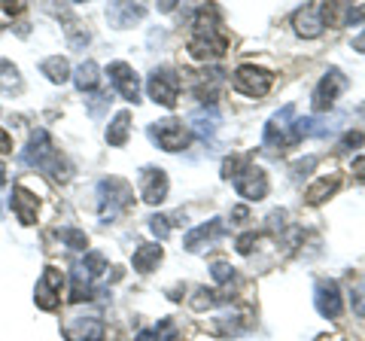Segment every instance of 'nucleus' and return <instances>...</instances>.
<instances>
[{
	"instance_id": "obj_1",
	"label": "nucleus",
	"mask_w": 365,
	"mask_h": 341,
	"mask_svg": "<svg viewBox=\"0 0 365 341\" xmlns=\"http://www.w3.org/2000/svg\"><path fill=\"white\" fill-rule=\"evenodd\" d=\"M192 37L186 43L189 55L195 61H216L222 58L225 49H228V37L220 25V9L216 6H198L195 9V19H192Z\"/></svg>"
},
{
	"instance_id": "obj_2",
	"label": "nucleus",
	"mask_w": 365,
	"mask_h": 341,
	"mask_svg": "<svg viewBox=\"0 0 365 341\" xmlns=\"http://www.w3.org/2000/svg\"><path fill=\"white\" fill-rule=\"evenodd\" d=\"M21 162H25L28 168H37V170H43V174H49L52 180L71 177V165H67V158L52 146L49 131L46 128L31 131V141L25 146V153H21Z\"/></svg>"
},
{
	"instance_id": "obj_3",
	"label": "nucleus",
	"mask_w": 365,
	"mask_h": 341,
	"mask_svg": "<svg viewBox=\"0 0 365 341\" xmlns=\"http://www.w3.org/2000/svg\"><path fill=\"white\" fill-rule=\"evenodd\" d=\"M134 198V189L125 183V180L119 177H107V180H101L98 183V213H101V220H116L119 213L128 208Z\"/></svg>"
},
{
	"instance_id": "obj_4",
	"label": "nucleus",
	"mask_w": 365,
	"mask_h": 341,
	"mask_svg": "<svg viewBox=\"0 0 365 341\" xmlns=\"http://www.w3.org/2000/svg\"><path fill=\"white\" fill-rule=\"evenodd\" d=\"M107 268V259L101 253H86V259H79L73 263V287H71V299L73 302H86L91 299V292H95V278L104 275Z\"/></svg>"
},
{
	"instance_id": "obj_5",
	"label": "nucleus",
	"mask_w": 365,
	"mask_h": 341,
	"mask_svg": "<svg viewBox=\"0 0 365 341\" xmlns=\"http://www.w3.org/2000/svg\"><path fill=\"white\" fill-rule=\"evenodd\" d=\"M235 88L241 95L247 98H262V95H268V88L274 83V76L265 71V67H256V64H241L235 71Z\"/></svg>"
},
{
	"instance_id": "obj_6",
	"label": "nucleus",
	"mask_w": 365,
	"mask_h": 341,
	"mask_svg": "<svg viewBox=\"0 0 365 341\" xmlns=\"http://www.w3.org/2000/svg\"><path fill=\"white\" fill-rule=\"evenodd\" d=\"M347 88V76L338 71V67H329L326 71V76L319 79V86L314 88V98H311V107H314V113H323V110H329L335 104V98L341 95Z\"/></svg>"
},
{
	"instance_id": "obj_7",
	"label": "nucleus",
	"mask_w": 365,
	"mask_h": 341,
	"mask_svg": "<svg viewBox=\"0 0 365 341\" xmlns=\"http://www.w3.org/2000/svg\"><path fill=\"white\" fill-rule=\"evenodd\" d=\"M61 290H64V275L58 268H46L43 278L37 280V290H34V302L43 311H55L61 305Z\"/></svg>"
},
{
	"instance_id": "obj_8",
	"label": "nucleus",
	"mask_w": 365,
	"mask_h": 341,
	"mask_svg": "<svg viewBox=\"0 0 365 341\" xmlns=\"http://www.w3.org/2000/svg\"><path fill=\"white\" fill-rule=\"evenodd\" d=\"M150 138L162 146V150L168 153H177V150H186L189 146V131H186V125L177 122V119H162V122H155L153 128H150Z\"/></svg>"
},
{
	"instance_id": "obj_9",
	"label": "nucleus",
	"mask_w": 365,
	"mask_h": 341,
	"mask_svg": "<svg viewBox=\"0 0 365 341\" xmlns=\"http://www.w3.org/2000/svg\"><path fill=\"white\" fill-rule=\"evenodd\" d=\"M146 92H150V98L155 101V104L174 107L177 104V92H180V79H177L174 71H168V67H158V71H153L150 83H146Z\"/></svg>"
},
{
	"instance_id": "obj_10",
	"label": "nucleus",
	"mask_w": 365,
	"mask_h": 341,
	"mask_svg": "<svg viewBox=\"0 0 365 341\" xmlns=\"http://www.w3.org/2000/svg\"><path fill=\"white\" fill-rule=\"evenodd\" d=\"M329 21V4H304L299 13L292 16V28L302 37H319Z\"/></svg>"
},
{
	"instance_id": "obj_11",
	"label": "nucleus",
	"mask_w": 365,
	"mask_h": 341,
	"mask_svg": "<svg viewBox=\"0 0 365 341\" xmlns=\"http://www.w3.org/2000/svg\"><path fill=\"white\" fill-rule=\"evenodd\" d=\"M292 125H295V104H287L268 119L265 146H292Z\"/></svg>"
},
{
	"instance_id": "obj_12",
	"label": "nucleus",
	"mask_w": 365,
	"mask_h": 341,
	"mask_svg": "<svg viewBox=\"0 0 365 341\" xmlns=\"http://www.w3.org/2000/svg\"><path fill=\"white\" fill-rule=\"evenodd\" d=\"M107 76H110L113 88H116V92H119L125 101H131V104H137V101H140V79H137V73H134L131 64L113 61V64L107 67Z\"/></svg>"
},
{
	"instance_id": "obj_13",
	"label": "nucleus",
	"mask_w": 365,
	"mask_h": 341,
	"mask_svg": "<svg viewBox=\"0 0 365 341\" xmlns=\"http://www.w3.org/2000/svg\"><path fill=\"white\" fill-rule=\"evenodd\" d=\"M235 189H237V195L247 198V201H262L268 195V174L262 168L250 165L244 174L235 180Z\"/></svg>"
},
{
	"instance_id": "obj_14",
	"label": "nucleus",
	"mask_w": 365,
	"mask_h": 341,
	"mask_svg": "<svg viewBox=\"0 0 365 341\" xmlns=\"http://www.w3.org/2000/svg\"><path fill=\"white\" fill-rule=\"evenodd\" d=\"M140 198L146 204H162L168 198V174L162 168H143L140 170Z\"/></svg>"
},
{
	"instance_id": "obj_15",
	"label": "nucleus",
	"mask_w": 365,
	"mask_h": 341,
	"mask_svg": "<svg viewBox=\"0 0 365 341\" xmlns=\"http://www.w3.org/2000/svg\"><path fill=\"white\" fill-rule=\"evenodd\" d=\"M314 302H317V311L329 317V320H335V317H341V311H344V299H341V290L335 280H319Z\"/></svg>"
},
{
	"instance_id": "obj_16",
	"label": "nucleus",
	"mask_w": 365,
	"mask_h": 341,
	"mask_svg": "<svg viewBox=\"0 0 365 341\" xmlns=\"http://www.w3.org/2000/svg\"><path fill=\"white\" fill-rule=\"evenodd\" d=\"M67 341H104V323L98 317H76L64 326Z\"/></svg>"
},
{
	"instance_id": "obj_17",
	"label": "nucleus",
	"mask_w": 365,
	"mask_h": 341,
	"mask_svg": "<svg viewBox=\"0 0 365 341\" xmlns=\"http://www.w3.org/2000/svg\"><path fill=\"white\" fill-rule=\"evenodd\" d=\"M222 232H225L222 220H207L204 225H198V229H192L186 238H182V247H186L189 253H198L201 247H207V244H213V241H216V238H222Z\"/></svg>"
},
{
	"instance_id": "obj_18",
	"label": "nucleus",
	"mask_w": 365,
	"mask_h": 341,
	"mask_svg": "<svg viewBox=\"0 0 365 341\" xmlns=\"http://www.w3.org/2000/svg\"><path fill=\"white\" fill-rule=\"evenodd\" d=\"M9 204H13V210H16V217H19L21 225H34V223H37V198H34L25 186L13 189V201H9Z\"/></svg>"
},
{
	"instance_id": "obj_19",
	"label": "nucleus",
	"mask_w": 365,
	"mask_h": 341,
	"mask_svg": "<svg viewBox=\"0 0 365 341\" xmlns=\"http://www.w3.org/2000/svg\"><path fill=\"white\" fill-rule=\"evenodd\" d=\"M222 86V73L220 71H210V73H198L195 79H192V92L198 95V101L204 107H213L216 104V88Z\"/></svg>"
},
{
	"instance_id": "obj_20",
	"label": "nucleus",
	"mask_w": 365,
	"mask_h": 341,
	"mask_svg": "<svg viewBox=\"0 0 365 341\" xmlns=\"http://www.w3.org/2000/svg\"><path fill=\"white\" fill-rule=\"evenodd\" d=\"M189 122H192V131H195L201 141H210L213 134L220 131V113H216L213 107H210V110H207V107L195 110V113L189 116Z\"/></svg>"
},
{
	"instance_id": "obj_21",
	"label": "nucleus",
	"mask_w": 365,
	"mask_h": 341,
	"mask_svg": "<svg viewBox=\"0 0 365 341\" xmlns=\"http://www.w3.org/2000/svg\"><path fill=\"white\" fill-rule=\"evenodd\" d=\"M134 271H140V275H150V271L162 263V247L158 244H140L134 250Z\"/></svg>"
},
{
	"instance_id": "obj_22",
	"label": "nucleus",
	"mask_w": 365,
	"mask_h": 341,
	"mask_svg": "<svg viewBox=\"0 0 365 341\" xmlns=\"http://www.w3.org/2000/svg\"><path fill=\"white\" fill-rule=\"evenodd\" d=\"M143 16H146V9L143 6H131V4H113L107 9V19L116 28H128V25H134V21H140Z\"/></svg>"
},
{
	"instance_id": "obj_23",
	"label": "nucleus",
	"mask_w": 365,
	"mask_h": 341,
	"mask_svg": "<svg viewBox=\"0 0 365 341\" xmlns=\"http://www.w3.org/2000/svg\"><path fill=\"white\" fill-rule=\"evenodd\" d=\"M338 186H341V177H319L317 183L304 192V201H307V204H323L326 198L335 195Z\"/></svg>"
},
{
	"instance_id": "obj_24",
	"label": "nucleus",
	"mask_w": 365,
	"mask_h": 341,
	"mask_svg": "<svg viewBox=\"0 0 365 341\" xmlns=\"http://www.w3.org/2000/svg\"><path fill=\"white\" fill-rule=\"evenodd\" d=\"M128 128H131V113L119 110L116 119H113L110 128H107V143L110 146H125V141H128Z\"/></svg>"
},
{
	"instance_id": "obj_25",
	"label": "nucleus",
	"mask_w": 365,
	"mask_h": 341,
	"mask_svg": "<svg viewBox=\"0 0 365 341\" xmlns=\"http://www.w3.org/2000/svg\"><path fill=\"white\" fill-rule=\"evenodd\" d=\"M98 73L101 71H98L95 61H83V64L76 67V73H73V86L79 88V92H91V88L98 86V79H101Z\"/></svg>"
},
{
	"instance_id": "obj_26",
	"label": "nucleus",
	"mask_w": 365,
	"mask_h": 341,
	"mask_svg": "<svg viewBox=\"0 0 365 341\" xmlns=\"http://www.w3.org/2000/svg\"><path fill=\"white\" fill-rule=\"evenodd\" d=\"M40 71H43V76H49L52 83H67V79H71V64H67L61 55H52V58H46L40 64Z\"/></svg>"
},
{
	"instance_id": "obj_27",
	"label": "nucleus",
	"mask_w": 365,
	"mask_h": 341,
	"mask_svg": "<svg viewBox=\"0 0 365 341\" xmlns=\"http://www.w3.org/2000/svg\"><path fill=\"white\" fill-rule=\"evenodd\" d=\"M332 13L341 16V25H362L365 21V4H356V6H347V4H329Z\"/></svg>"
},
{
	"instance_id": "obj_28",
	"label": "nucleus",
	"mask_w": 365,
	"mask_h": 341,
	"mask_svg": "<svg viewBox=\"0 0 365 341\" xmlns=\"http://www.w3.org/2000/svg\"><path fill=\"white\" fill-rule=\"evenodd\" d=\"M21 86L19 79V71L13 61H0V92H16V88Z\"/></svg>"
},
{
	"instance_id": "obj_29",
	"label": "nucleus",
	"mask_w": 365,
	"mask_h": 341,
	"mask_svg": "<svg viewBox=\"0 0 365 341\" xmlns=\"http://www.w3.org/2000/svg\"><path fill=\"white\" fill-rule=\"evenodd\" d=\"M250 168V156H228L222 162V177L225 180H237Z\"/></svg>"
},
{
	"instance_id": "obj_30",
	"label": "nucleus",
	"mask_w": 365,
	"mask_h": 341,
	"mask_svg": "<svg viewBox=\"0 0 365 341\" xmlns=\"http://www.w3.org/2000/svg\"><path fill=\"white\" fill-rule=\"evenodd\" d=\"M61 238H64V244L71 247V250H86V247H88L86 232H79V229H64Z\"/></svg>"
},
{
	"instance_id": "obj_31",
	"label": "nucleus",
	"mask_w": 365,
	"mask_h": 341,
	"mask_svg": "<svg viewBox=\"0 0 365 341\" xmlns=\"http://www.w3.org/2000/svg\"><path fill=\"white\" fill-rule=\"evenodd\" d=\"M365 143V134L362 131H347L344 138L338 141V153H350V150H356V146Z\"/></svg>"
},
{
	"instance_id": "obj_32",
	"label": "nucleus",
	"mask_w": 365,
	"mask_h": 341,
	"mask_svg": "<svg viewBox=\"0 0 365 341\" xmlns=\"http://www.w3.org/2000/svg\"><path fill=\"white\" fill-rule=\"evenodd\" d=\"M150 232L165 241V238L170 235V220L168 217H158V213H155V217H150Z\"/></svg>"
},
{
	"instance_id": "obj_33",
	"label": "nucleus",
	"mask_w": 365,
	"mask_h": 341,
	"mask_svg": "<svg viewBox=\"0 0 365 341\" xmlns=\"http://www.w3.org/2000/svg\"><path fill=\"white\" fill-rule=\"evenodd\" d=\"M235 278V268L228 265V263H213V280L216 283H228Z\"/></svg>"
},
{
	"instance_id": "obj_34",
	"label": "nucleus",
	"mask_w": 365,
	"mask_h": 341,
	"mask_svg": "<svg viewBox=\"0 0 365 341\" xmlns=\"http://www.w3.org/2000/svg\"><path fill=\"white\" fill-rule=\"evenodd\" d=\"M317 162H319L317 156H311V158H302V162H295V165H292V177H304V174H311V170L317 168Z\"/></svg>"
},
{
	"instance_id": "obj_35",
	"label": "nucleus",
	"mask_w": 365,
	"mask_h": 341,
	"mask_svg": "<svg viewBox=\"0 0 365 341\" xmlns=\"http://www.w3.org/2000/svg\"><path fill=\"white\" fill-rule=\"evenodd\" d=\"M86 104H88V113H91V116H101V113H104V107H107V95H91Z\"/></svg>"
},
{
	"instance_id": "obj_36",
	"label": "nucleus",
	"mask_w": 365,
	"mask_h": 341,
	"mask_svg": "<svg viewBox=\"0 0 365 341\" xmlns=\"http://www.w3.org/2000/svg\"><path fill=\"white\" fill-rule=\"evenodd\" d=\"M253 244H256V232H247V235H241L237 238V253H253Z\"/></svg>"
},
{
	"instance_id": "obj_37",
	"label": "nucleus",
	"mask_w": 365,
	"mask_h": 341,
	"mask_svg": "<svg viewBox=\"0 0 365 341\" xmlns=\"http://www.w3.org/2000/svg\"><path fill=\"white\" fill-rule=\"evenodd\" d=\"M6 153H13V138L0 128V156H6Z\"/></svg>"
},
{
	"instance_id": "obj_38",
	"label": "nucleus",
	"mask_w": 365,
	"mask_h": 341,
	"mask_svg": "<svg viewBox=\"0 0 365 341\" xmlns=\"http://www.w3.org/2000/svg\"><path fill=\"white\" fill-rule=\"evenodd\" d=\"M353 174H356V177L362 180V183H365V156H359L356 162H353Z\"/></svg>"
},
{
	"instance_id": "obj_39",
	"label": "nucleus",
	"mask_w": 365,
	"mask_h": 341,
	"mask_svg": "<svg viewBox=\"0 0 365 341\" xmlns=\"http://www.w3.org/2000/svg\"><path fill=\"white\" fill-rule=\"evenodd\" d=\"M134 341H158V332H155V329H143V332L137 335Z\"/></svg>"
},
{
	"instance_id": "obj_40",
	"label": "nucleus",
	"mask_w": 365,
	"mask_h": 341,
	"mask_svg": "<svg viewBox=\"0 0 365 341\" xmlns=\"http://www.w3.org/2000/svg\"><path fill=\"white\" fill-rule=\"evenodd\" d=\"M353 49L365 55V31H362V34H356V37H353Z\"/></svg>"
},
{
	"instance_id": "obj_41",
	"label": "nucleus",
	"mask_w": 365,
	"mask_h": 341,
	"mask_svg": "<svg viewBox=\"0 0 365 341\" xmlns=\"http://www.w3.org/2000/svg\"><path fill=\"white\" fill-rule=\"evenodd\" d=\"M232 220H247V208H235L232 210Z\"/></svg>"
},
{
	"instance_id": "obj_42",
	"label": "nucleus",
	"mask_w": 365,
	"mask_h": 341,
	"mask_svg": "<svg viewBox=\"0 0 365 341\" xmlns=\"http://www.w3.org/2000/svg\"><path fill=\"white\" fill-rule=\"evenodd\" d=\"M6 183V168H4V162H0V186Z\"/></svg>"
},
{
	"instance_id": "obj_43",
	"label": "nucleus",
	"mask_w": 365,
	"mask_h": 341,
	"mask_svg": "<svg viewBox=\"0 0 365 341\" xmlns=\"http://www.w3.org/2000/svg\"><path fill=\"white\" fill-rule=\"evenodd\" d=\"M359 116H362V119H365V104H359Z\"/></svg>"
}]
</instances>
